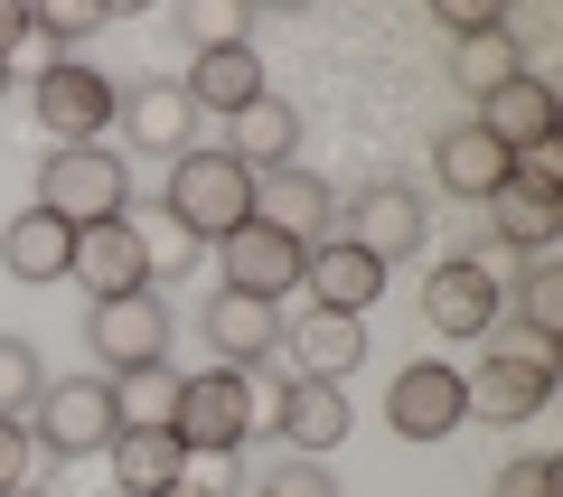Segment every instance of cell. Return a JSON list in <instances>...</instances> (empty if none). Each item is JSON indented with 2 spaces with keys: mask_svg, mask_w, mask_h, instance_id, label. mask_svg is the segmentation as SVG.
Segmentation results:
<instances>
[{
  "mask_svg": "<svg viewBox=\"0 0 563 497\" xmlns=\"http://www.w3.org/2000/svg\"><path fill=\"white\" fill-rule=\"evenodd\" d=\"M103 460H113V488L122 497H161V488H179V478H188V451L169 432H113V451H103Z\"/></svg>",
  "mask_w": 563,
  "mask_h": 497,
  "instance_id": "25",
  "label": "cell"
},
{
  "mask_svg": "<svg viewBox=\"0 0 563 497\" xmlns=\"http://www.w3.org/2000/svg\"><path fill=\"white\" fill-rule=\"evenodd\" d=\"M198 339H207V357H217V366H235V376H244V366H263L282 347V310H263V300H244V291H217L198 310Z\"/></svg>",
  "mask_w": 563,
  "mask_h": 497,
  "instance_id": "16",
  "label": "cell"
},
{
  "mask_svg": "<svg viewBox=\"0 0 563 497\" xmlns=\"http://www.w3.org/2000/svg\"><path fill=\"white\" fill-rule=\"evenodd\" d=\"M161 217L188 244H225L235 225H254V169L235 151H179L169 159V188H161Z\"/></svg>",
  "mask_w": 563,
  "mask_h": 497,
  "instance_id": "2",
  "label": "cell"
},
{
  "mask_svg": "<svg viewBox=\"0 0 563 497\" xmlns=\"http://www.w3.org/2000/svg\"><path fill=\"white\" fill-rule=\"evenodd\" d=\"M66 263H76V225H57L47 207H20L0 225V273L10 281H66Z\"/></svg>",
  "mask_w": 563,
  "mask_h": 497,
  "instance_id": "22",
  "label": "cell"
},
{
  "mask_svg": "<svg viewBox=\"0 0 563 497\" xmlns=\"http://www.w3.org/2000/svg\"><path fill=\"white\" fill-rule=\"evenodd\" d=\"M385 422H395L404 441H451V432L470 422V385H461V366L413 357L395 385H385Z\"/></svg>",
  "mask_w": 563,
  "mask_h": 497,
  "instance_id": "10",
  "label": "cell"
},
{
  "mask_svg": "<svg viewBox=\"0 0 563 497\" xmlns=\"http://www.w3.org/2000/svg\"><path fill=\"white\" fill-rule=\"evenodd\" d=\"M254 225H273V235H291L310 254V244L339 235V188H329L320 169H301V159H291V169H263L254 179Z\"/></svg>",
  "mask_w": 563,
  "mask_h": 497,
  "instance_id": "11",
  "label": "cell"
},
{
  "mask_svg": "<svg viewBox=\"0 0 563 497\" xmlns=\"http://www.w3.org/2000/svg\"><path fill=\"white\" fill-rule=\"evenodd\" d=\"M263 497H339V478H329L320 460H282V470L263 478Z\"/></svg>",
  "mask_w": 563,
  "mask_h": 497,
  "instance_id": "34",
  "label": "cell"
},
{
  "mask_svg": "<svg viewBox=\"0 0 563 497\" xmlns=\"http://www.w3.org/2000/svg\"><path fill=\"white\" fill-rule=\"evenodd\" d=\"M20 497H47V488H20Z\"/></svg>",
  "mask_w": 563,
  "mask_h": 497,
  "instance_id": "40",
  "label": "cell"
},
{
  "mask_svg": "<svg viewBox=\"0 0 563 497\" xmlns=\"http://www.w3.org/2000/svg\"><path fill=\"white\" fill-rule=\"evenodd\" d=\"M29 29L57 38V47H76V38H95V29H103V10H95V0H29Z\"/></svg>",
  "mask_w": 563,
  "mask_h": 497,
  "instance_id": "31",
  "label": "cell"
},
{
  "mask_svg": "<svg viewBox=\"0 0 563 497\" xmlns=\"http://www.w3.org/2000/svg\"><path fill=\"white\" fill-rule=\"evenodd\" d=\"M38 207L57 225H122L132 217V169H122V151H103V141H76V151H47L38 169Z\"/></svg>",
  "mask_w": 563,
  "mask_h": 497,
  "instance_id": "3",
  "label": "cell"
},
{
  "mask_svg": "<svg viewBox=\"0 0 563 497\" xmlns=\"http://www.w3.org/2000/svg\"><path fill=\"white\" fill-rule=\"evenodd\" d=\"M339 235L357 244V254H376V263H413L422 235H432V217H422V198L404 179H376V188H357V198L339 207Z\"/></svg>",
  "mask_w": 563,
  "mask_h": 497,
  "instance_id": "9",
  "label": "cell"
},
{
  "mask_svg": "<svg viewBox=\"0 0 563 497\" xmlns=\"http://www.w3.org/2000/svg\"><path fill=\"white\" fill-rule=\"evenodd\" d=\"M47 395V357L29 339H0V422H29Z\"/></svg>",
  "mask_w": 563,
  "mask_h": 497,
  "instance_id": "30",
  "label": "cell"
},
{
  "mask_svg": "<svg viewBox=\"0 0 563 497\" xmlns=\"http://www.w3.org/2000/svg\"><path fill=\"white\" fill-rule=\"evenodd\" d=\"M113 113H122V95H113L103 66H85V57H47L38 66V122L66 141V151H76V141H103Z\"/></svg>",
  "mask_w": 563,
  "mask_h": 497,
  "instance_id": "8",
  "label": "cell"
},
{
  "mask_svg": "<svg viewBox=\"0 0 563 497\" xmlns=\"http://www.w3.org/2000/svg\"><path fill=\"white\" fill-rule=\"evenodd\" d=\"M282 347H291V366H301L310 385H347L366 366V319H339V310H301L291 329H282Z\"/></svg>",
  "mask_w": 563,
  "mask_h": 497,
  "instance_id": "18",
  "label": "cell"
},
{
  "mask_svg": "<svg viewBox=\"0 0 563 497\" xmlns=\"http://www.w3.org/2000/svg\"><path fill=\"white\" fill-rule=\"evenodd\" d=\"M179 95H188V113H225V122H235L244 103H263L273 85H263V57H254V38H244V47H207V57H188Z\"/></svg>",
  "mask_w": 563,
  "mask_h": 497,
  "instance_id": "19",
  "label": "cell"
},
{
  "mask_svg": "<svg viewBox=\"0 0 563 497\" xmlns=\"http://www.w3.org/2000/svg\"><path fill=\"white\" fill-rule=\"evenodd\" d=\"M225 151L244 159V169H291V151H301V113H291V103L282 95H263V103H244L235 113V132H225Z\"/></svg>",
  "mask_w": 563,
  "mask_h": 497,
  "instance_id": "24",
  "label": "cell"
},
{
  "mask_svg": "<svg viewBox=\"0 0 563 497\" xmlns=\"http://www.w3.org/2000/svg\"><path fill=\"white\" fill-rule=\"evenodd\" d=\"M217 254H225V281H217V291H244V300H263V310L301 291V263H310L301 244H291V235H273V225H235V235H225Z\"/></svg>",
  "mask_w": 563,
  "mask_h": 497,
  "instance_id": "12",
  "label": "cell"
},
{
  "mask_svg": "<svg viewBox=\"0 0 563 497\" xmlns=\"http://www.w3.org/2000/svg\"><path fill=\"white\" fill-rule=\"evenodd\" d=\"M132 235H141V254H151V281H161V273H188V254H198V244H188L169 217H161V225H141V217H132Z\"/></svg>",
  "mask_w": 563,
  "mask_h": 497,
  "instance_id": "33",
  "label": "cell"
},
{
  "mask_svg": "<svg viewBox=\"0 0 563 497\" xmlns=\"http://www.w3.org/2000/svg\"><path fill=\"white\" fill-rule=\"evenodd\" d=\"M29 38H38V29H29V0H0V66L20 57Z\"/></svg>",
  "mask_w": 563,
  "mask_h": 497,
  "instance_id": "36",
  "label": "cell"
},
{
  "mask_svg": "<svg viewBox=\"0 0 563 497\" xmlns=\"http://www.w3.org/2000/svg\"><path fill=\"white\" fill-rule=\"evenodd\" d=\"M488 235L517 244L526 263H544V254H554V235H563V198H554V188H517V179H507L498 198H488Z\"/></svg>",
  "mask_w": 563,
  "mask_h": 497,
  "instance_id": "23",
  "label": "cell"
},
{
  "mask_svg": "<svg viewBox=\"0 0 563 497\" xmlns=\"http://www.w3.org/2000/svg\"><path fill=\"white\" fill-rule=\"evenodd\" d=\"M161 497H198V488H188V478H179V488H161Z\"/></svg>",
  "mask_w": 563,
  "mask_h": 497,
  "instance_id": "38",
  "label": "cell"
},
{
  "mask_svg": "<svg viewBox=\"0 0 563 497\" xmlns=\"http://www.w3.org/2000/svg\"><path fill=\"white\" fill-rule=\"evenodd\" d=\"M244 497H263V488H244Z\"/></svg>",
  "mask_w": 563,
  "mask_h": 497,
  "instance_id": "41",
  "label": "cell"
},
{
  "mask_svg": "<svg viewBox=\"0 0 563 497\" xmlns=\"http://www.w3.org/2000/svg\"><path fill=\"white\" fill-rule=\"evenodd\" d=\"M301 291H310V310L366 319V300L385 291V263H376V254H357L347 235H329V244H310V263H301Z\"/></svg>",
  "mask_w": 563,
  "mask_h": 497,
  "instance_id": "17",
  "label": "cell"
},
{
  "mask_svg": "<svg viewBox=\"0 0 563 497\" xmlns=\"http://www.w3.org/2000/svg\"><path fill=\"white\" fill-rule=\"evenodd\" d=\"M29 478H38V441H29V422H0V497H20Z\"/></svg>",
  "mask_w": 563,
  "mask_h": 497,
  "instance_id": "32",
  "label": "cell"
},
{
  "mask_svg": "<svg viewBox=\"0 0 563 497\" xmlns=\"http://www.w3.org/2000/svg\"><path fill=\"white\" fill-rule=\"evenodd\" d=\"M451 76H461L470 95H498V85L536 76V66L517 57V38H507V29H470V38H451Z\"/></svg>",
  "mask_w": 563,
  "mask_h": 497,
  "instance_id": "27",
  "label": "cell"
},
{
  "mask_svg": "<svg viewBox=\"0 0 563 497\" xmlns=\"http://www.w3.org/2000/svg\"><path fill=\"white\" fill-rule=\"evenodd\" d=\"M479 132L498 151H536V141H563V113H554V85L544 76H517L498 95H479Z\"/></svg>",
  "mask_w": 563,
  "mask_h": 497,
  "instance_id": "20",
  "label": "cell"
},
{
  "mask_svg": "<svg viewBox=\"0 0 563 497\" xmlns=\"http://www.w3.org/2000/svg\"><path fill=\"white\" fill-rule=\"evenodd\" d=\"M432 179L451 188V198H470V207H488L507 188V151L479 132V122H451L442 141H432Z\"/></svg>",
  "mask_w": 563,
  "mask_h": 497,
  "instance_id": "21",
  "label": "cell"
},
{
  "mask_svg": "<svg viewBox=\"0 0 563 497\" xmlns=\"http://www.w3.org/2000/svg\"><path fill=\"white\" fill-rule=\"evenodd\" d=\"M66 273L85 281V300H132V291H151V254H141L132 217H122V225H85Z\"/></svg>",
  "mask_w": 563,
  "mask_h": 497,
  "instance_id": "15",
  "label": "cell"
},
{
  "mask_svg": "<svg viewBox=\"0 0 563 497\" xmlns=\"http://www.w3.org/2000/svg\"><path fill=\"white\" fill-rule=\"evenodd\" d=\"M498 497H554V460H544V451L507 460V470H498Z\"/></svg>",
  "mask_w": 563,
  "mask_h": 497,
  "instance_id": "35",
  "label": "cell"
},
{
  "mask_svg": "<svg viewBox=\"0 0 563 497\" xmlns=\"http://www.w3.org/2000/svg\"><path fill=\"white\" fill-rule=\"evenodd\" d=\"M169 29L188 38V57H207V47H244L254 0H179V10H169Z\"/></svg>",
  "mask_w": 563,
  "mask_h": 497,
  "instance_id": "28",
  "label": "cell"
},
{
  "mask_svg": "<svg viewBox=\"0 0 563 497\" xmlns=\"http://www.w3.org/2000/svg\"><path fill=\"white\" fill-rule=\"evenodd\" d=\"M103 385H113L122 432H169V413H179V376L169 366H132V376H103Z\"/></svg>",
  "mask_w": 563,
  "mask_h": 497,
  "instance_id": "26",
  "label": "cell"
},
{
  "mask_svg": "<svg viewBox=\"0 0 563 497\" xmlns=\"http://www.w3.org/2000/svg\"><path fill=\"white\" fill-rule=\"evenodd\" d=\"M282 395V385H273ZM273 395L235 366H207V376H179V413H169V441L188 460H235L254 441V422H273Z\"/></svg>",
  "mask_w": 563,
  "mask_h": 497,
  "instance_id": "1",
  "label": "cell"
},
{
  "mask_svg": "<svg viewBox=\"0 0 563 497\" xmlns=\"http://www.w3.org/2000/svg\"><path fill=\"white\" fill-rule=\"evenodd\" d=\"M0 103H10V66H0Z\"/></svg>",
  "mask_w": 563,
  "mask_h": 497,
  "instance_id": "39",
  "label": "cell"
},
{
  "mask_svg": "<svg viewBox=\"0 0 563 497\" xmlns=\"http://www.w3.org/2000/svg\"><path fill=\"white\" fill-rule=\"evenodd\" d=\"M122 151H151V159H179V151H198V113H188V95L169 76H141V85H122Z\"/></svg>",
  "mask_w": 563,
  "mask_h": 497,
  "instance_id": "14",
  "label": "cell"
},
{
  "mask_svg": "<svg viewBox=\"0 0 563 497\" xmlns=\"http://www.w3.org/2000/svg\"><path fill=\"white\" fill-rule=\"evenodd\" d=\"M85 347H95L103 376L169 366V300H151V291H132V300H85Z\"/></svg>",
  "mask_w": 563,
  "mask_h": 497,
  "instance_id": "6",
  "label": "cell"
},
{
  "mask_svg": "<svg viewBox=\"0 0 563 497\" xmlns=\"http://www.w3.org/2000/svg\"><path fill=\"white\" fill-rule=\"evenodd\" d=\"M442 29L470 38V29H498V10H488V0H442Z\"/></svg>",
  "mask_w": 563,
  "mask_h": 497,
  "instance_id": "37",
  "label": "cell"
},
{
  "mask_svg": "<svg viewBox=\"0 0 563 497\" xmlns=\"http://www.w3.org/2000/svg\"><path fill=\"white\" fill-rule=\"evenodd\" d=\"M273 422H282V441H291V460H329V451H347V432H357L347 385H310V376H291L273 395Z\"/></svg>",
  "mask_w": 563,
  "mask_h": 497,
  "instance_id": "13",
  "label": "cell"
},
{
  "mask_svg": "<svg viewBox=\"0 0 563 497\" xmlns=\"http://www.w3.org/2000/svg\"><path fill=\"white\" fill-rule=\"evenodd\" d=\"M507 300H517V319H526V339H536V347L563 339V263H554V254L526 263V281H517Z\"/></svg>",
  "mask_w": 563,
  "mask_h": 497,
  "instance_id": "29",
  "label": "cell"
},
{
  "mask_svg": "<svg viewBox=\"0 0 563 497\" xmlns=\"http://www.w3.org/2000/svg\"><path fill=\"white\" fill-rule=\"evenodd\" d=\"M507 310V281L488 273V254H442L422 273V319L442 329V339H488Z\"/></svg>",
  "mask_w": 563,
  "mask_h": 497,
  "instance_id": "7",
  "label": "cell"
},
{
  "mask_svg": "<svg viewBox=\"0 0 563 497\" xmlns=\"http://www.w3.org/2000/svg\"><path fill=\"white\" fill-rule=\"evenodd\" d=\"M461 385H470V422H536L544 404H554V347H536V339H517V347H488L479 366H461Z\"/></svg>",
  "mask_w": 563,
  "mask_h": 497,
  "instance_id": "4",
  "label": "cell"
},
{
  "mask_svg": "<svg viewBox=\"0 0 563 497\" xmlns=\"http://www.w3.org/2000/svg\"><path fill=\"white\" fill-rule=\"evenodd\" d=\"M113 385L103 376H47L38 413H29V441H38L47 460H103L113 451Z\"/></svg>",
  "mask_w": 563,
  "mask_h": 497,
  "instance_id": "5",
  "label": "cell"
}]
</instances>
